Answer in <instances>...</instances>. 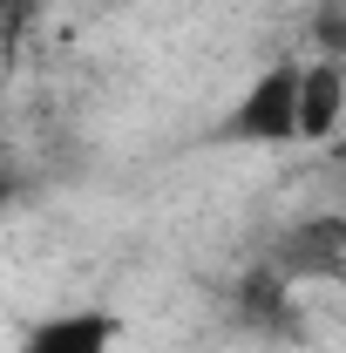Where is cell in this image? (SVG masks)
Segmentation results:
<instances>
[{"label":"cell","instance_id":"obj_4","mask_svg":"<svg viewBox=\"0 0 346 353\" xmlns=\"http://www.w3.org/2000/svg\"><path fill=\"white\" fill-rule=\"evenodd\" d=\"M34 7H41V0H0V61L21 54L28 28H34Z\"/></svg>","mask_w":346,"mask_h":353},{"label":"cell","instance_id":"obj_1","mask_svg":"<svg viewBox=\"0 0 346 353\" xmlns=\"http://www.w3.org/2000/svg\"><path fill=\"white\" fill-rule=\"evenodd\" d=\"M299 88H305V54H278V61H265L252 88L231 102V116H224V143H258V150H285V143H299Z\"/></svg>","mask_w":346,"mask_h":353},{"label":"cell","instance_id":"obj_2","mask_svg":"<svg viewBox=\"0 0 346 353\" xmlns=\"http://www.w3.org/2000/svg\"><path fill=\"white\" fill-rule=\"evenodd\" d=\"M123 347V312L109 306H61L21 333V353H116Z\"/></svg>","mask_w":346,"mask_h":353},{"label":"cell","instance_id":"obj_3","mask_svg":"<svg viewBox=\"0 0 346 353\" xmlns=\"http://www.w3.org/2000/svg\"><path fill=\"white\" fill-rule=\"evenodd\" d=\"M340 123H346V61H340V54H305L299 143H326Z\"/></svg>","mask_w":346,"mask_h":353}]
</instances>
